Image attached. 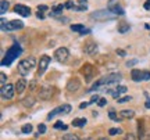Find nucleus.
<instances>
[{
	"instance_id": "15",
	"label": "nucleus",
	"mask_w": 150,
	"mask_h": 140,
	"mask_svg": "<svg viewBox=\"0 0 150 140\" xmlns=\"http://www.w3.org/2000/svg\"><path fill=\"white\" fill-rule=\"evenodd\" d=\"M131 78L134 82H142L143 81V71L140 70H132L131 71Z\"/></svg>"
},
{
	"instance_id": "16",
	"label": "nucleus",
	"mask_w": 150,
	"mask_h": 140,
	"mask_svg": "<svg viewBox=\"0 0 150 140\" xmlns=\"http://www.w3.org/2000/svg\"><path fill=\"white\" fill-rule=\"evenodd\" d=\"M53 92H54L53 87H43L42 90L39 92V96H40V98H43V100H47V98L52 97Z\"/></svg>"
},
{
	"instance_id": "44",
	"label": "nucleus",
	"mask_w": 150,
	"mask_h": 140,
	"mask_svg": "<svg viewBox=\"0 0 150 140\" xmlns=\"http://www.w3.org/2000/svg\"><path fill=\"white\" fill-rule=\"evenodd\" d=\"M143 7H145L146 10H150V0H146L145 4H143Z\"/></svg>"
},
{
	"instance_id": "28",
	"label": "nucleus",
	"mask_w": 150,
	"mask_h": 140,
	"mask_svg": "<svg viewBox=\"0 0 150 140\" xmlns=\"http://www.w3.org/2000/svg\"><path fill=\"white\" fill-rule=\"evenodd\" d=\"M108 117H110V119H112V121H115V122H120V121H121V118H118L117 113H115L114 110H111V111L108 113Z\"/></svg>"
},
{
	"instance_id": "34",
	"label": "nucleus",
	"mask_w": 150,
	"mask_h": 140,
	"mask_svg": "<svg viewBox=\"0 0 150 140\" xmlns=\"http://www.w3.org/2000/svg\"><path fill=\"white\" fill-rule=\"evenodd\" d=\"M64 6H65V8H72V10H75V4H74V1H72V0H68Z\"/></svg>"
},
{
	"instance_id": "41",
	"label": "nucleus",
	"mask_w": 150,
	"mask_h": 140,
	"mask_svg": "<svg viewBox=\"0 0 150 140\" xmlns=\"http://www.w3.org/2000/svg\"><path fill=\"white\" fill-rule=\"evenodd\" d=\"M0 78H1V87L3 86H6V74H0Z\"/></svg>"
},
{
	"instance_id": "47",
	"label": "nucleus",
	"mask_w": 150,
	"mask_h": 140,
	"mask_svg": "<svg viewBox=\"0 0 150 140\" xmlns=\"http://www.w3.org/2000/svg\"><path fill=\"white\" fill-rule=\"evenodd\" d=\"M81 6H88V0H78Z\"/></svg>"
},
{
	"instance_id": "21",
	"label": "nucleus",
	"mask_w": 150,
	"mask_h": 140,
	"mask_svg": "<svg viewBox=\"0 0 150 140\" xmlns=\"http://www.w3.org/2000/svg\"><path fill=\"white\" fill-rule=\"evenodd\" d=\"M86 122H88L86 118H75L74 121H72V126H74V128H83L86 125Z\"/></svg>"
},
{
	"instance_id": "32",
	"label": "nucleus",
	"mask_w": 150,
	"mask_h": 140,
	"mask_svg": "<svg viewBox=\"0 0 150 140\" xmlns=\"http://www.w3.org/2000/svg\"><path fill=\"white\" fill-rule=\"evenodd\" d=\"M33 103H35V100H33L32 97H28V98H25V101H24V106L25 107H31Z\"/></svg>"
},
{
	"instance_id": "30",
	"label": "nucleus",
	"mask_w": 150,
	"mask_h": 140,
	"mask_svg": "<svg viewBox=\"0 0 150 140\" xmlns=\"http://www.w3.org/2000/svg\"><path fill=\"white\" fill-rule=\"evenodd\" d=\"M67 128H68V126H67V125H64L63 122H61V121H57V122L54 124V129H63V130H67Z\"/></svg>"
},
{
	"instance_id": "13",
	"label": "nucleus",
	"mask_w": 150,
	"mask_h": 140,
	"mask_svg": "<svg viewBox=\"0 0 150 140\" xmlns=\"http://www.w3.org/2000/svg\"><path fill=\"white\" fill-rule=\"evenodd\" d=\"M79 87H81V82L78 78H74V79H71V81L67 83V90H68V92H76Z\"/></svg>"
},
{
	"instance_id": "35",
	"label": "nucleus",
	"mask_w": 150,
	"mask_h": 140,
	"mask_svg": "<svg viewBox=\"0 0 150 140\" xmlns=\"http://www.w3.org/2000/svg\"><path fill=\"white\" fill-rule=\"evenodd\" d=\"M124 140H136V137H135L134 133H127L125 137H124Z\"/></svg>"
},
{
	"instance_id": "19",
	"label": "nucleus",
	"mask_w": 150,
	"mask_h": 140,
	"mask_svg": "<svg viewBox=\"0 0 150 140\" xmlns=\"http://www.w3.org/2000/svg\"><path fill=\"white\" fill-rule=\"evenodd\" d=\"M134 117H135L134 110H122V111H120V118L121 119H131Z\"/></svg>"
},
{
	"instance_id": "40",
	"label": "nucleus",
	"mask_w": 150,
	"mask_h": 140,
	"mask_svg": "<svg viewBox=\"0 0 150 140\" xmlns=\"http://www.w3.org/2000/svg\"><path fill=\"white\" fill-rule=\"evenodd\" d=\"M99 100H100V97H99V96L96 94V96L92 97V100L89 101V104H93V103H99Z\"/></svg>"
},
{
	"instance_id": "22",
	"label": "nucleus",
	"mask_w": 150,
	"mask_h": 140,
	"mask_svg": "<svg viewBox=\"0 0 150 140\" xmlns=\"http://www.w3.org/2000/svg\"><path fill=\"white\" fill-rule=\"evenodd\" d=\"M71 31H74V32H78V33H82L86 31L85 25H82V24H74V25H71Z\"/></svg>"
},
{
	"instance_id": "18",
	"label": "nucleus",
	"mask_w": 150,
	"mask_h": 140,
	"mask_svg": "<svg viewBox=\"0 0 150 140\" xmlns=\"http://www.w3.org/2000/svg\"><path fill=\"white\" fill-rule=\"evenodd\" d=\"M127 92V86H117L114 90H110V93H111V96L114 97V98H120V96L122 94V93Z\"/></svg>"
},
{
	"instance_id": "1",
	"label": "nucleus",
	"mask_w": 150,
	"mask_h": 140,
	"mask_svg": "<svg viewBox=\"0 0 150 140\" xmlns=\"http://www.w3.org/2000/svg\"><path fill=\"white\" fill-rule=\"evenodd\" d=\"M120 81H121V74H110V75H107V76L100 78V79L92 86V89H89L88 92H95L99 87L107 86V85H111V83H117V82H120Z\"/></svg>"
},
{
	"instance_id": "7",
	"label": "nucleus",
	"mask_w": 150,
	"mask_h": 140,
	"mask_svg": "<svg viewBox=\"0 0 150 140\" xmlns=\"http://www.w3.org/2000/svg\"><path fill=\"white\" fill-rule=\"evenodd\" d=\"M91 17L97 20V21H104V20H112V18H115V15L110 10H99L96 13H92Z\"/></svg>"
},
{
	"instance_id": "3",
	"label": "nucleus",
	"mask_w": 150,
	"mask_h": 140,
	"mask_svg": "<svg viewBox=\"0 0 150 140\" xmlns=\"http://www.w3.org/2000/svg\"><path fill=\"white\" fill-rule=\"evenodd\" d=\"M35 65H36V60H35V57L24 58L18 63V72H20L22 76H27L28 74L35 68Z\"/></svg>"
},
{
	"instance_id": "38",
	"label": "nucleus",
	"mask_w": 150,
	"mask_h": 140,
	"mask_svg": "<svg viewBox=\"0 0 150 140\" xmlns=\"http://www.w3.org/2000/svg\"><path fill=\"white\" fill-rule=\"evenodd\" d=\"M138 64V60H131V61H128V63H127V67H134V65H136Z\"/></svg>"
},
{
	"instance_id": "31",
	"label": "nucleus",
	"mask_w": 150,
	"mask_h": 140,
	"mask_svg": "<svg viewBox=\"0 0 150 140\" xmlns=\"http://www.w3.org/2000/svg\"><path fill=\"white\" fill-rule=\"evenodd\" d=\"M132 100V97L131 96H125V97H120L117 101L120 103V104H122V103H128V101H131Z\"/></svg>"
},
{
	"instance_id": "27",
	"label": "nucleus",
	"mask_w": 150,
	"mask_h": 140,
	"mask_svg": "<svg viewBox=\"0 0 150 140\" xmlns=\"http://www.w3.org/2000/svg\"><path fill=\"white\" fill-rule=\"evenodd\" d=\"M63 140H81V139L74 133H67V135L63 136Z\"/></svg>"
},
{
	"instance_id": "6",
	"label": "nucleus",
	"mask_w": 150,
	"mask_h": 140,
	"mask_svg": "<svg viewBox=\"0 0 150 140\" xmlns=\"http://www.w3.org/2000/svg\"><path fill=\"white\" fill-rule=\"evenodd\" d=\"M50 61H52V57L47 56V54H43L40 60H39V65H38V76H42L46 70H47L49 64H50Z\"/></svg>"
},
{
	"instance_id": "24",
	"label": "nucleus",
	"mask_w": 150,
	"mask_h": 140,
	"mask_svg": "<svg viewBox=\"0 0 150 140\" xmlns=\"http://www.w3.org/2000/svg\"><path fill=\"white\" fill-rule=\"evenodd\" d=\"M8 10V1L7 0H1V3H0V13H1V15L6 14Z\"/></svg>"
},
{
	"instance_id": "46",
	"label": "nucleus",
	"mask_w": 150,
	"mask_h": 140,
	"mask_svg": "<svg viewBox=\"0 0 150 140\" xmlns=\"http://www.w3.org/2000/svg\"><path fill=\"white\" fill-rule=\"evenodd\" d=\"M86 107H88V103H81V104H79L81 110H83V108H86Z\"/></svg>"
},
{
	"instance_id": "29",
	"label": "nucleus",
	"mask_w": 150,
	"mask_h": 140,
	"mask_svg": "<svg viewBox=\"0 0 150 140\" xmlns=\"http://www.w3.org/2000/svg\"><path fill=\"white\" fill-rule=\"evenodd\" d=\"M120 133H122V130L120 129V128H111V129H108V135L110 136H115V135H120Z\"/></svg>"
},
{
	"instance_id": "9",
	"label": "nucleus",
	"mask_w": 150,
	"mask_h": 140,
	"mask_svg": "<svg viewBox=\"0 0 150 140\" xmlns=\"http://www.w3.org/2000/svg\"><path fill=\"white\" fill-rule=\"evenodd\" d=\"M53 56L59 63H65V61L68 60V57H70V51H68L67 47H59L56 51H54Z\"/></svg>"
},
{
	"instance_id": "37",
	"label": "nucleus",
	"mask_w": 150,
	"mask_h": 140,
	"mask_svg": "<svg viewBox=\"0 0 150 140\" xmlns=\"http://www.w3.org/2000/svg\"><path fill=\"white\" fill-rule=\"evenodd\" d=\"M150 79V71H143V81H149Z\"/></svg>"
},
{
	"instance_id": "48",
	"label": "nucleus",
	"mask_w": 150,
	"mask_h": 140,
	"mask_svg": "<svg viewBox=\"0 0 150 140\" xmlns=\"http://www.w3.org/2000/svg\"><path fill=\"white\" fill-rule=\"evenodd\" d=\"M146 108H150V98H147V101H146Z\"/></svg>"
},
{
	"instance_id": "8",
	"label": "nucleus",
	"mask_w": 150,
	"mask_h": 140,
	"mask_svg": "<svg viewBox=\"0 0 150 140\" xmlns=\"http://www.w3.org/2000/svg\"><path fill=\"white\" fill-rule=\"evenodd\" d=\"M14 93H16V86H13L10 83H7L6 86L0 89V94H1L3 100H11L14 97Z\"/></svg>"
},
{
	"instance_id": "12",
	"label": "nucleus",
	"mask_w": 150,
	"mask_h": 140,
	"mask_svg": "<svg viewBox=\"0 0 150 140\" xmlns=\"http://www.w3.org/2000/svg\"><path fill=\"white\" fill-rule=\"evenodd\" d=\"M82 74L85 75L86 82H91L92 78H93V74H95V68H93L91 64H85L83 68H82Z\"/></svg>"
},
{
	"instance_id": "39",
	"label": "nucleus",
	"mask_w": 150,
	"mask_h": 140,
	"mask_svg": "<svg viewBox=\"0 0 150 140\" xmlns=\"http://www.w3.org/2000/svg\"><path fill=\"white\" fill-rule=\"evenodd\" d=\"M97 104H99V107H104V106L107 104V100H106V98H100Z\"/></svg>"
},
{
	"instance_id": "42",
	"label": "nucleus",
	"mask_w": 150,
	"mask_h": 140,
	"mask_svg": "<svg viewBox=\"0 0 150 140\" xmlns=\"http://www.w3.org/2000/svg\"><path fill=\"white\" fill-rule=\"evenodd\" d=\"M115 51H117V54H120L121 57H125V56H127V53H125V50H121V49H117Z\"/></svg>"
},
{
	"instance_id": "11",
	"label": "nucleus",
	"mask_w": 150,
	"mask_h": 140,
	"mask_svg": "<svg viewBox=\"0 0 150 140\" xmlns=\"http://www.w3.org/2000/svg\"><path fill=\"white\" fill-rule=\"evenodd\" d=\"M108 10L111 11L114 15H124V14H125L124 8L121 7V6H118L117 3H115V0H111V1L108 3Z\"/></svg>"
},
{
	"instance_id": "20",
	"label": "nucleus",
	"mask_w": 150,
	"mask_h": 140,
	"mask_svg": "<svg viewBox=\"0 0 150 140\" xmlns=\"http://www.w3.org/2000/svg\"><path fill=\"white\" fill-rule=\"evenodd\" d=\"M129 29H131V25H129L128 22H125V21L120 22V24H118V27H117V31L120 33H127V32H129Z\"/></svg>"
},
{
	"instance_id": "36",
	"label": "nucleus",
	"mask_w": 150,
	"mask_h": 140,
	"mask_svg": "<svg viewBox=\"0 0 150 140\" xmlns=\"http://www.w3.org/2000/svg\"><path fill=\"white\" fill-rule=\"evenodd\" d=\"M38 10L40 11V13H43V11H47L49 7H47V6H45V4H39V6H38Z\"/></svg>"
},
{
	"instance_id": "23",
	"label": "nucleus",
	"mask_w": 150,
	"mask_h": 140,
	"mask_svg": "<svg viewBox=\"0 0 150 140\" xmlns=\"http://www.w3.org/2000/svg\"><path fill=\"white\" fill-rule=\"evenodd\" d=\"M96 51H97V46L95 43H89L85 49V53H88V54H93V53H96Z\"/></svg>"
},
{
	"instance_id": "14",
	"label": "nucleus",
	"mask_w": 150,
	"mask_h": 140,
	"mask_svg": "<svg viewBox=\"0 0 150 140\" xmlns=\"http://www.w3.org/2000/svg\"><path fill=\"white\" fill-rule=\"evenodd\" d=\"M25 89H27V79H25V78L18 79V81H17V83H16V93L22 94Z\"/></svg>"
},
{
	"instance_id": "25",
	"label": "nucleus",
	"mask_w": 150,
	"mask_h": 140,
	"mask_svg": "<svg viewBox=\"0 0 150 140\" xmlns=\"http://www.w3.org/2000/svg\"><path fill=\"white\" fill-rule=\"evenodd\" d=\"M21 132L24 133V135H29V133H32V125H31V124H25L21 128Z\"/></svg>"
},
{
	"instance_id": "26",
	"label": "nucleus",
	"mask_w": 150,
	"mask_h": 140,
	"mask_svg": "<svg viewBox=\"0 0 150 140\" xmlns=\"http://www.w3.org/2000/svg\"><path fill=\"white\" fill-rule=\"evenodd\" d=\"M65 8L64 4H57L53 7V14H63V10Z\"/></svg>"
},
{
	"instance_id": "5",
	"label": "nucleus",
	"mask_w": 150,
	"mask_h": 140,
	"mask_svg": "<svg viewBox=\"0 0 150 140\" xmlns=\"http://www.w3.org/2000/svg\"><path fill=\"white\" fill-rule=\"evenodd\" d=\"M71 110H72V107H71L70 104H63V106H60V107L57 108H54L52 113H49L47 114V119L50 121V119H53L56 115H67V114H70L71 113Z\"/></svg>"
},
{
	"instance_id": "17",
	"label": "nucleus",
	"mask_w": 150,
	"mask_h": 140,
	"mask_svg": "<svg viewBox=\"0 0 150 140\" xmlns=\"http://www.w3.org/2000/svg\"><path fill=\"white\" fill-rule=\"evenodd\" d=\"M138 133H139V140H146L145 121H138Z\"/></svg>"
},
{
	"instance_id": "10",
	"label": "nucleus",
	"mask_w": 150,
	"mask_h": 140,
	"mask_svg": "<svg viewBox=\"0 0 150 140\" xmlns=\"http://www.w3.org/2000/svg\"><path fill=\"white\" fill-rule=\"evenodd\" d=\"M14 13H17V14H20L21 17H31V14H32V11H31V8L28 7V6H24V4H16L14 6Z\"/></svg>"
},
{
	"instance_id": "45",
	"label": "nucleus",
	"mask_w": 150,
	"mask_h": 140,
	"mask_svg": "<svg viewBox=\"0 0 150 140\" xmlns=\"http://www.w3.org/2000/svg\"><path fill=\"white\" fill-rule=\"evenodd\" d=\"M36 17H38V18H40V20H43V18H45V14H43V13H40V11H38Z\"/></svg>"
},
{
	"instance_id": "49",
	"label": "nucleus",
	"mask_w": 150,
	"mask_h": 140,
	"mask_svg": "<svg viewBox=\"0 0 150 140\" xmlns=\"http://www.w3.org/2000/svg\"><path fill=\"white\" fill-rule=\"evenodd\" d=\"M99 140H108V139H107V137H100Z\"/></svg>"
},
{
	"instance_id": "4",
	"label": "nucleus",
	"mask_w": 150,
	"mask_h": 140,
	"mask_svg": "<svg viewBox=\"0 0 150 140\" xmlns=\"http://www.w3.org/2000/svg\"><path fill=\"white\" fill-rule=\"evenodd\" d=\"M24 28V22L20 20H13V21L6 22L4 20H1V29L3 31H18Z\"/></svg>"
},
{
	"instance_id": "2",
	"label": "nucleus",
	"mask_w": 150,
	"mask_h": 140,
	"mask_svg": "<svg viewBox=\"0 0 150 140\" xmlns=\"http://www.w3.org/2000/svg\"><path fill=\"white\" fill-rule=\"evenodd\" d=\"M22 51V49L21 46L18 43H14L13 46H11L8 50H7V53H6V56L3 57V60H1V67H6V65H10L14 60L21 54Z\"/></svg>"
},
{
	"instance_id": "43",
	"label": "nucleus",
	"mask_w": 150,
	"mask_h": 140,
	"mask_svg": "<svg viewBox=\"0 0 150 140\" xmlns=\"http://www.w3.org/2000/svg\"><path fill=\"white\" fill-rule=\"evenodd\" d=\"M88 8V6H79V7H75V10L76 11H85Z\"/></svg>"
},
{
	"instance_id": "33",
	"label": "nucleus",
	"mask_w": 150,
	"mask_h": 140,
	"mask_svg": "<svg viewBox=\"0 0 150 140\" xmlns=\"http://www.w3.org/2000/svg\"><path fill=\"white\" fill-rule=\"evenodd\" d=\"M38 132H39L40 135H43V133L46 132V125H45V124H39V126H38Z\"/></svg>"
}]
</instances>
